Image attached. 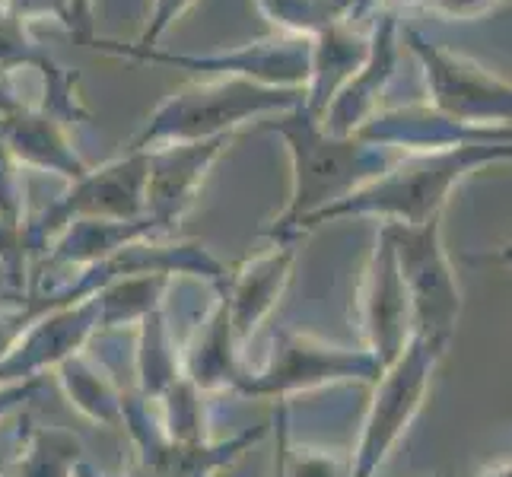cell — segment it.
<instances>
[{
    "mask_svg": "<svg viewBox=\"0 0 512 477\" xmlns=\"http://www.w3.org/2000/svg\"><path fill=\"white\" fill-rule=\"evenodd\" d=\"M20 105H23V99L10 90V83L4 77H0V115H10L20 109Z\"/></svg>",
    "mask_w": 512,
    "mask_h": 477,
    "instance_id": "e575fe53",
    "label": "cell"
},
{
    "mask_svg": "<svg viewBox=\"0 0 512 477\" xmlns=\"http://www.w3.org/2000/svg\"><path fill=\"white\" fill-rule=\"evenodd\" d=\"M77 477H109V474H102L93 462H83V465L77 468Z\"/></svg>",
    "mask_w": 512,
    "mask_h": 477,
    "instance_id": "74e56055",
    "label": "cell"
},
{
    "mask_svg": "<svg viewBox=\"0 0 512 477\" xmlns=\"http://www.w3.org/2000/svg\"><path fill=\"white\" fill-rule=\"evenodd\" d=\"M258 128L280 137L290 156V198L271 223H264L261 236L268 242L306 239V220L322 214L334 201L347 198L360 185L373 182L398 159V153L369 147L357 137L328 134L306 105L264 118L258 121Z\"/></svg>",
    "mask_w": 512,
    "mask_h": 477,
    "instance_id": "6da1fadb",
    "label": "cell"
},
{
    "mask_svg": "<svg viewBox=\"0 0 512 477\" xmlns=\"http://www.w3.org/2000/svg\"><path fill=\"white\" fill-rule=\"evenodd\" d=\"M118 477H150V474H147L144 468H140L137 462H131V465H128V471H125V474H118Z\"/></svg>",
    "mask_w": 512,
    "mask_h": 477,
    "instance_id": "f35d334b",
    "label": "cell"
},
{
    "mask_svg": "<svg viewBox=\"0 0 512 477\" xmlns=\"http://www.w3.org/2000/svg\"><path fill=\"white\" fill-rule=\"evenodd\" d=\"M67 13H70V35L77 42L90 39L93 32V0H67Z\"/></svg>",
    "mask_w": 512,
    "mask_h": 477,
    "instance_id": "836d02e7",
    "label": "cell"
},
{
    "mask_svg": "<svg viewBox=\"0 0 512 477\" xmlns=\"http://www.w3.org/2000/svg\"><path fill=\"white\" fill-rule=\"evenodd\" d=\"M357 318L363 331V350L373 353L379 369L392 363L414 334L411 303L401 284L392 242H388L382 226L357 287Z\"/></svg>",
    "mask_w": 512,
    "mask_h": 477,
    "instance_id": "5bb4252c",
    "label": "cell"
},
{
    "mask_svg": "<svg viewBox=\"0 0 512 477\" xmlns=\"http://www.w3.org/2000/svg\"><path fill=\"white\" fill-rule=\"evenodd\" d=\"M121 427L131 436L134 462L150 477H217L271 433L268 423H255L226 439L210 436L198 443H175V439H166L153 401L140 398L134 388H125Z\"/></svg>",
    "mask_w": 512,
    "mask_h": 477,
    "instance_id": "30bf717a",
    "label": "cell"
},
{
    "mask_svg": "<svg viewBox=\"0 0 512 477\" xmlns=\"http://www.w3.org/2000/svg\"><path fill=\"white\" fill-rule=\"evenodd\" d=\"M7 13H13L16 20H23L26 26L32 20H58L64 29H70V13L67 0H0Z\"/></svg>",
    "mask_w": 512,
    "mask_h": 477,
    "instance_id": "4dcf8cb0",
    "label": "cell"
},
{
    "mask_svg": "<svg viewBox=\"0 0 512 477\" xmlns=\"http://www.w3.org/2000/svg\"><path fill=\"white\" fill-rule=\"evenodd\" d=\"M236 134L179 140V144L147 147V182H144V214L172 233L179 220L198 201L207 172L233 144Z\"/></svg>",
    "mask_w": 512,
    "mask_h": 477,
    "instance_id": "7c38bea8",
    "label": "cell"
},
{
    "mask_svg": "<svg viewBox=\"0 0 512 477\" xmlns=\"http://www.w3.org/2000/svg\"><path fill=\"white\" fill-rule=\"evenodd\" d=\"M296 255H299V239H277L264 252L239 261L236 268H229L223 293L229 303V322H233V334L239 344L252 341L255 331L280 306V299H284L293 280Z\"/></svg>",
    "mask_w": 512,
    "mask_h": 477,
    "instance_id": "2e32d148",
    "label": "cell"
},
{
    "mask_svg": "<svg viewBox=\"0 0 512 477\" xmlns=\"http://www.w3.org/2000/svg\"><path fill=\"white\" fill-rule=\"evenodd\" d=\"M20 166L16 159L7 153V147L0 144V217L13 226H23V179H20Z\"/></svg>",
    "mask_w": 512,
    "mask_h": 477,
    "instance_id": "f1b7e54d",
    "label": "cell"
},
{
    "mask_svg": "<svg viewBox=\"0 0 512 477\" xmlns=\"http://www.w3.org/2000/svg\"><path fill=\"white\" fill-rule=\"evenodd\" d=\"M497 4L500 0H423V10L452 16V20H478L481 13L493 10Z\"/></svg>",
    "mask_w": 512,
    "mask_h": 477,
    "instance_id": "1f68e13d",
    "label": "cell"
},
{
    "mask_svg": "<svg viewBox=\"0 0 512 477\" xmlns=\"http://www.w3.org/2000/svg\"><path fill=\"white\" fill-rule=\"evenodd\" d=\"M86 462V449L77 433L45 423H23L20 455L13 462L16 477H77Z\"/></svg>",
    "mask_w": 512,
    "mask_h": 477,
    "instance_id": "d4e9b609",
    "label": "cell"
},
{
    "mask_svg": "<svg viewBox=\"0 0 512 477\" xmlns=\"http://www.w3.org/2000/svg\"><path fill=\"white\" fill-rule=\"evenodd\" d=\"M404 45L417 58L427 83V102L462 125L509 128L512 86L468 55L436 45L417 26H404Z\"/></svg>",
    "mask_w": 512,
    "mask_h": 477,
    "instance_id": "9c48e42d",
    "label": "cell"
},
{
    "mask_svg": "<svg viewBox=\"0 0 512 477\" xmlns=\"http://www.w3.org/2000/svg\"><path fill=\"white\" fill-rule=\"evenodd\" d=\"M303 102V90H280V86H261L239 77L191 80L156 105L144 128L131 137L128 150L236 134V128L249 125V121L290 112Z\"/></svg>",
    "mask_w": 512,
    "mask_h": 477,
    "instance_id": "3957f363",
    "label": "cell"
},
{
    "mask_svg": "<svg viewBox=\"0 0 512 477\" xmlns=\"http://www.w3.org/2000/svg\"><path fill=\"white\" fill-rule=\"evenodd\" d=\"M261 16L277 35H296V39H315L319 32L350 23L353 0H255Z\"/></svg>",
    "mask_w": 512,
    "mask_h": 477,
    "instance_id": "484cf974",
    "label": "cell"
},
{
    "mask_svg": "<svg viewBox=\"0 0 512 477\" xmlns=\"http://www.w3.org/2000/svg\"><path fill=\"white\" fill-rule=\"evenodd\" d=\"M376 7V0H353V13H350V23L353 20H363V16Z\"/></svg>",
    "mask_w": 512,
    "mask_h": 477,
    "instance_id": "8d00e7d4",
    "label": "cell"
},
{
    "mask_svg": "<svg viewBox=\"0 0 512 477\" xmlns=\"http://www.w3.org/2000/svg\"><path fill=\"white\" fill-rule=\"evenodd\" d=\"M379 363L363 347L331 344L319 334L280 328L258 373H242L233 392L255 401H290L293 395L319 392L344 382H373Z\"/></svg>",
    "mask_w": 512,
    "mask_h": 477,
    "instance_id": "8992f818",
    "label": "cell"
},
{
    "mask_svg": "<svg viewBox=\"0 0 512 477\" xmlns=\"http://www.w3.org/2000/svg\"><path fill=\"white\" fill-rule=\"evenodd\" d=\"M443 357V347L411 334V341L401 347L398 357L379 369V376L369 382L373 395H369L360 423L357 446L350 452V477H376L385 468L427 404Z\"/></svg>",
    "mask_w": 512,
    "mask_h": 477,
    "instance_id": "277c9868",
    "label": "cell"
},
{
    "mask_svg": "<svg viewBox=\"0 0 512 477\" xmlns=\"http://www.w3.org/2000/svg\"><path fill=\"white\" fill-rule=\"evenodd\" d=\"M512 144H478L443 153H404L373 182L350 191L347 198L334 201L322 214L303 223V236L334 220L376 217L379 223L420 226L433 217H443L452 191L468 175L487 166L509 163Z\"/></svg>",
    "mask_w": 512,
    "mask_h": 477,
    "instance_id": "7a4b0ae2",
    "label": "cell"
},
{
    "mask_svg": "<svg viewBox=\"0 0 512 477\" xmlns=\"http://www.w3.org/2000/svg\"><path fill=\"white\" fill-rule=\"evenodd\" d=\"M172 287L175 277L169 274H128L109 280V284L93 293L99 312V334L134 328L140 318L166 306Z\"/></svg>",
    "mask_w": 512,
    "mask_h": 477,
    "instance_id": "cb8c5ba5",
    "label": "cell"
},
{
    "mask_svg": "<svg viewBox=\"0 0 512 477\" xmlns=\"http://www.w3.org/2000/svg\"><path fill=\"white\" fill-rule=\"evenodd\" d=\"M369 147L404 153H443L458 147L478 144H512V128H484V125H462L430 102H408L395 109H376L366 118V125L353 134Z\"/></svg>",
    "mask_w": 512,
    "mask_h": 477,
    "instance_id": "4fadbf2b",
    "label": "cell"
},
{
    "mask_svg": "<svg viewBox=\"0 0 512 477\" xmlns=\"http://www.w3.org/2000/svg\"><path fill=\"white\" fill-rule=\"evenodd\" d=\"M369 51V32L353 23H338L315 39H309V80H306V109L319 118L325 105L338 96L341 86L357 74Z\"/></svg>",
    "mask_w": 512,
    "mask_h": 477,
    "instance_id": "44dd1931",
    "label": "cell"
},
{
    "mask_svg": "<svg viewBox=\"0 0 512 477\" xmlns=\"http://www.w3.org/2000/svg\"><path fill=\"white\" fill-rule=\"evenodd\" d=\"M58 385L64 398L70 401L80 417L99 427H121V404H125V388L109 373V366H102L90 347L67 357L58 369Z\"/></svg>",
    "mask_w": 512,
    "mask_h": 477,
    "instance_id": "7402d4cb",
    "label": "cell"
},
{
    "mask_svg": "<svg viewBox=\"0 0 512 477\" xmlns=\"http://www.w3.org/2000/svg\"><path fill=\"white\" fill-rule=\"evenodd\" d=\"M93 51L125 61L140 64H166L175 70H188V74H210V77H239L261 86H280V90H306L309 80V39H296V35H271L242 48L229 51H204V55H191V51H172V48H140L134 42H115L90 35L83 39Z\"/></svg>",
    "mask_w": 512,
    "mask_h": 477,
    "instance_id": "52a82bcc",
    "label": "cell"
},
{
    "mask_svg": "<svg viewBox=\"0 0 512 477\" xmlns=\"http://www.w3.org/2000/svg\"><path fill=\"white\" fill-rule=\"evenodd\" d=\"M191 7H194V0H153L150 16H147V26H144V32H140V39L134 45H140V48H156L163 35L175 26V20H182V16Z\"/></svg>",
    "mask_w": 512,
    "mask_h": 477,
    "instance_id": "f546056e",
    "label": "cell"
},
{
    "mask_svg": "<svg viewBox=\"0 0 512 477\" xmlns=\"http://www.w3.org/2000/svg\"><path fill=\"white\" fill-rule=\"evenodd\" d=\"M382 229L392 242L401 284L408 293L414 334L449 350L465 309V296L443 242V217H433L420 226L382 223Z\"/></svg>",
    "mask_w": 512,
    "mask_h": 477,
    "instance_id": "5b68a950",
    "label": "cell"
},
{
    "mask_svg": "<svg viewBox=\"0 0 512 477\" xmlns=\"http://www.w3.org/2000/svg\"><path fill=\"white\" fill-rule=\"evenodd\" d=\"M0 144L7 147L20 169L55 172L64 182H74L90 169L70 140L67 125L42 112L39 105L23 102L16 112L0 115Z\"/></svg>",
    "mask_w": 512,
    "mask_h": 477,
    "instance_id": "ac0fdd59",
    "label": "cell"
},
{
    "mask_svg": "<svg viewBox=\"0 0 512 477\" xmlns=\"http://www.w3.org/2000/svg\"><path fill=\"white\" fill-rule=\"evenodd\" d=\"M156 417L166 439L175 443H198V439H210L207 430V395L201 392L191 379L179 376L166 392L153 401Z\"/></svg>",
    "mask_w": 512,
    "mask_h": 477,
    "instance_id": "4316f807",
    "label": "cell"
},
{
    "mask_svg": "<svg viewBox=\"0 0 512 477\" xmlns=\"http://www.w3.org/2000/svg\"><path fill=\"white\" fill-rule=\"evenodd\" d=\"M0 477H16L13 471H0Z\"/></svg>",
    "mask_w": 512,
    "mask_h": 477,
    "instance_id": "ab89813d",
    "label": "cell"
},
{
    "mask_svg": "<svg viewBox=\"0 0 512 477\" xmlns=\"http://www.w3.org/2000/svg\"><path fill=\"white\" fill-rule=\"evenodd\" d=\"M433 477H443V474H433Z\"/></svg>",
    "mask_w": 512,
    "mask_h": 477,
    "instance_id": "60d3db41",
    "label": "cell"
},
{
    "mask_svg": "<svg viewBox=\"0 0 512 477\" xmlns=\"http://www.w3.org/2000/svg\"><path fill=\"white\" fill-rule=\"evenodd\" d=\"M478 477H512V462H509V458H500V462H493L490 468H484Z\"/></svg>",
    "mask_w": 512,
    "mask_h": 477,
    "instance_id": "d590c367",
    "label": "cell"
},
{
    "mask_svg": "<svg viewBox=\"0 0 512 477\" xmlns=\"http://www.w3.org/2000/svg\"><path fill=\"white\" fill-rule=\"evenodd\" d=\"M39 388H42V379L0 385V423H4L7 417H13L16 411H23L26 404L39 395Z\"/></svg>",
    "mask_w": 512,
    "mask_h": 477,
    "instance_id": "d6a6232c",
    "label": "cell"
},
{
    "mask_svg": "<svg viewBox=\"0 0 512 477\" xmlns=\"http://www.w3.org/2000/svg\"><path fill=\"white\" fill-rule=\"evenodd\" d=\"M398 64H401V26L395 10H382L373 29H369L366 61L341 86L338 96L325 105V112L319 115L322 128L334 137L357 134L366 125V118L379 109V99L385 93V86L392 83Z\"/></svg>",
    "mask_w": 512,
    "mask_h": 477,
    "instance_id": "9a60e30c",
    "label": "cell"
},
{
    "mask_svg": "<svg viewBox=\"0 0 512 477\" xmlns=\"http://www.w3.org/2000/svg\"><path fill=\"white\" fill-rule=\"evenodd\" d=\"M245 369L239 366V341L229 322V303L223 287L198 318L191 341L182 347V376L191 379L204 395L233 392Z\"/></svg>",
    "mask_w": 512,
    "mask_h": 477,
    "instance_id": "d6986e66",
    "label": "cell"
},
{
    "mask_svg": "<svg viewBox=\"0 0 512 477\" xmlns=\"http://www.w3.org/2000/svg\"><path fill=\"white\" fill-rule=\"evenodd\" d=\"M147 150H125L102 166H90L80 179L67 182L35 217L23 220V239L29 258H39L48 242L74 220H137L144 214Z\"/></svg>",
    "mask_w": 512,
    "mask_h": 477,
    "instance_id": "ba28073f",
    "label": "cell"
},
{
    "mask_svg": "<svg viewBox=\"0 0 512 477\" xmlns=\"http://www.w3.org/2000/svg\"><path fill=\"white\" fill-rule=\"evenodd\" d=\"M169 236L163 226H156L150 217L137 220H74L48 242V249L39 255L42 271H83L90 264L121 252L125 245L140 239Z\"/></svg>",
    "mask_w": 512,
    "mask_h": 477,
    "instance_id": "ffe728a7",
    "label": "cell"
},
{
    "mask_svg": "<svg viewBox=\"0 0 512 477\" xmlns=\"http://www.w3.org/2000/svg\"><path fill=\"white\" fill-rule=\"evenodd\" d=\"M20 67H29L42 77V102H39L42 112L55 115L61 125H80V121L93 118L80 93V74L58 64L45 45L32 39L29 26L23 20H16L0 4V77L7 80L10 70Z\"/></svg>",
    "mask_w": 512,
    "mask_h": 477,
    "instance_id": "e0dca14e",
    "label": "cell"
},
{
    "mask_svg": "<svg viewBox=\"0 0 512 477\" xmlns=\"http://www.w3.org/2000/svg\"><path fill=\"white\" fill-rule=\"evenodd\" d=\"M35 315L26 325V331L16 338V344L0 360V385L10 382H29L42 379L48 369H55L86 350L99 338V312L96 299H74V303H42L39 296H29Z\"/></svg>",
    "mask_w": 512,
    "mask_h": 477,
    "instance_id": "8fae6325",
    "label": "cell"
},
{
    "mask_svg": "<svg viewBox=\"0 0 512 477\" xmlns=\"http://www.w3.org/2000/svg\"><path fill=\"white\" fill-rule=\"evenodd\" d=\"M182 376V344L175 341L166 306L134 325V392L156 401Z\"/></svg>",
    "mask_w": 512,
    "mask_h": 477,
    "instance_id": "603a6c76",
    "label": "cell"
},
{
    "mask_svg": "<svg viewBox=\"0 0 512 477\" xmlns=\"http://www.w3.org/2000/svg\"><path fill=\"white\" fill-rule=\"evenodd\" d=\"M284 477H350V455L287 443Z\"/></svg>",
    "mask_w": 512,
    "mask_h": 477,
    "instance_id": "83f0119b",
    "label": "cell"
}]
</instances>
